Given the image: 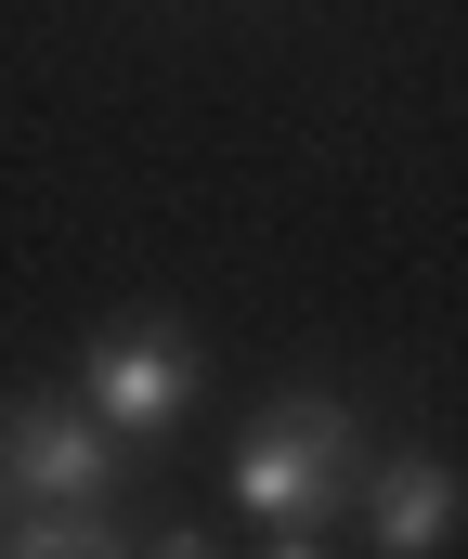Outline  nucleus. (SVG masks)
I'll use <instances>...</instances> for the list:
<instances>
[{
	"instance_id": "nucleus-1",
	"label": "nucleus",
	"mask_w": 468,
	"mask_h": 559,
	"mask_svg": "<svg viewBox=\"0 0 468 559\" xmlns=\"http://www.w3.org/2000/svg\"><path fill=\"white\" fill-rule=\"evenodd\" d=\"M351 468H364V429L338 391H287V404H261L248 442H235V521L261 534V547H312L338 508H351Z\"/></svg>"
},
{
	"instance_id": "nucleus-2",
	"label": "nucleus",
	"mask_w": 468,
	"mask_h": 559,
	"mask_svg": "<svg viewBox=\"0 0 468 559\" xmlns=\"http://www.w3.org/2000/svg\"><path fill=\"white\" fill-rule=\"evenodd\" d=\"M195 391H208V352L169 312H131V325H105L79 352V404L118 429V442H169V429L195 417Z\"/></svg>"
},
{
	"instance_id": "nucleus-3",
	"label": "nucleus",
	"mask_w": 468,
	"mask_h": 559,
	"mask_svg": "<svg viewBox=\"0 0 468 559\" xmlns=\"http://www.w3.org/2000/svg\"><path fill=\"white\" fill-rule=\"evenodd\" d=\"M131 442L92 404H0V508H105L131 468Z\"/></svg>"
},
{
	"instance_id": "nucleus-4",
	"label": "nucleus",
	"mask_w": 468,
	"mask_h": 559,
	"mask_svg": "<svg viewBox=\"0 0 468 559\" xmlns=\"http://www.w3.org/2000/svg\"><path fill=\"white\" fill-rule=\"evenodd\" d=\"M351 508H364V534H377L391 559H430V547H456L468 481H456V455L404 442V455H364V468H351Z\"/></svg>"
},
{
	"instance_id": "nucleus-5",
	"label": "nucleus",
	"mask_w": 468,
	"mask_h": 559,
	"mask_svg": "<svg viewBox=\"0 0 468 559\" xmlns=\"http://www.w3.org/2000/svg\"><path fill=\"white\" fill-rule=\"evenodd\" d=\"M0 547H26V559H79V547H105V508H0Z\"/></svg>"
}]
</instances>
